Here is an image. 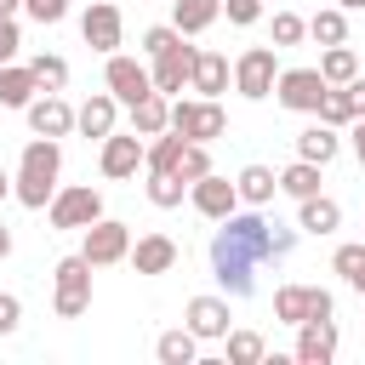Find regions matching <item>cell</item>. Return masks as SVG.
<instances>
[{"instance_id":"28","label":"cell","mask_w":365,"mask_h":365,"mask_svg":"<svg viewBox=\"0 0 365 365\" xmlns=\"http://www.w3.org/2000/svg\"><path fill=\"white\" fill-rule=\"evenodd\" d=\"M319 74H325V86H348V80L359 74L354 46H348V40H342V46H325V51H319Z\"/></svg>"},{"instance_id":"25","label":"cell","mask_w":365,"mask_h":365,"mask_svg":"<svg viewBox=\"0 0 365 365\" xmlns=\"http://www.w3.org/2000/svg\"><path fill=\"white\" fill-rule=\"evenodd\" d=\"M34 97H40V86H34L29 63H0V108H29Z\"/></svg>"},{"instance_id":"46","label":"cell","mask_w":365,"mask_h":365,"mask_svg":"<svg viewBox=\"0 0 365 365\" xmlns=\"http://www.w3.org/2000/svg\"><path fill=\"white\" fill-rule=\"evenodd\" d=\"M6 257H11V228L0 222V262H6Z\"/></svg>"},{"instance_id":"49","label":"cell","mask_w":365,"mask_h":365,"mask_svg":"<svg viewBox=\"0 0 365 365\" xmlns=\"http://www.w3.org/2000/svg\"><path fill=\"white\" fill-rule=\"evenodd\" d=\"M348 285H354V291H359V297H365V262H359V274H354V279H348Z\"/></svg>"},{"instance_id":"27","label":"cell","mask_w":365,"mask_h":365,"mask_svg":"<svg viewBox=\"0 0 365 365\" xmlns=\"http://www.w3.org/2000/svg\"><path fill=\"white\" fill-rule=\"evenodd\" d=\"M154 359H160V365H194V359H200V336H194L188 325H182V331H160Z\"/></svg>"},{"instance_id":"3","label":"cell","mask_w":365,"mask_h":365,"mask_svg":"<svg viewBox=\"0 0 365 365\" xmlns=\"http://www.w3.org/2000/svg\"><path fill=\"white\" fill-rule=\"evenodd\" d=\"M51 308H57V319H80L91 308V262L80 251L57 257V268H51Z\"/></svg>"},{"instance_id":"10","label":"cell","mask_w":365,"mask_h":365,"mask_svg":"<svg viewBox=\"0 0 365 365\" xmlns=\"http://www.w3.org/2000/svg\"><path fill=\"white\" fill-rule=\"evenodd\" d=\"M125 251H131V228H125L120 217H97V222L86 228L80 257H86L91 268H114V262H125Z\"/></svg>"},{"instance_id":"39","label":"cell","mask_w":365,"mask_h":365,"mask_svg":"<svg viewBox=\"0 0 365 365\" xmlns=\"http://www.w3.org/2000/svg\"><path fill=\"white\" fill-rule=\"evenodd\" d=\"M222 11H228L234 29H251V23L262 17V0H222Z\"/></svg>"},{"instance_id":"37","label":"cell","mask_w":365,"mask_h":365,"mask_svg":"<svg viewBox=\"0 0 365 365\" xmlns=\"http://www.w3.org/2000/svg\"><path fill=\"white\" fill-rule=\"evenodd\" d=\"M359 262H365V240H354V245H336V257H331V274L354 279V274H359Z\"/></svg>"},{"instance_id":"30","label":"cell","mask_w":365,"mask_h":365,"mask_svg":"<svg viewBox=\"0 0 365 365\" xmlns=\"http://www.w3.org/2000/svg\"><path fill=\"white\" fill-rule=\"evenodd\" d=\"M222 348H228V365H262V359H268V342H262L257 331H234V325H228Z\"/></svg>"},{"instance_id":"47","label":"cell","mask_w":365,"mask_h":365,"mask_svg":"<svg viewBox=\"0 0 365 365\" xmlns=\"http://www.w3.org/2000/svg\"><path fill=\"white\" fill-rule=\"evenodd\" d=\"M23 11V0H0V17H17Z\"/></svg>"},{"instance_id":"45","label":"cell","mask_w":365,"mask_h":365,"mask_svg":"<svg viewBox=\"0 0 365 365\" xmlns=\"http://www.w3.org/2000/svg\"><path fill=\"white\" fill-rule=\"evenodd\" d=\"M354 160L365 165V120H354Z\"/></svg>"},{"instance_id":"38","label":"cell","mask_w":365,"mask_h":365,"mask_svg":"<svg viewBox=\"0 0 365 365\" xmlns=\"http://www.w3.org/2000/svg\"><path fill=\"white\" fill-rule=\"evenodd\" d=\"M177 40H182V34H177L171 23H154V29H143V57H160V51L177 46Z\"/></svg>"},{"instance_id":"13","label":"cell","mask_w":365,"mask_h":365,"mask_svg":"<svg viewBox=\"0 0 365 365\" xmlns=\"http://www.w3.org/2000/svg\"><path fill=\"white\" fill-rule=\"evenodd\" d=\"M194 57H200V46H188V34H182L177 46H165L160 57H148V63H154V68H148V74H154V91H160V97H177V91L188 86V74H194Z\"/></svg>"},{"instance_id":"36","label":"cell","mask_w":365,"mask_h":365,"mask_svg":"<svg viewBox=\"0 0 365 365\" xmlns=\"http://www.w3.org/2000/svg\"><path fill=\"white\" fill-rule=\"evenodd\" d=\"M302 34H308V23H302L297 11H274V40H268V46H279V51H285V46H297Z\"/></svg>"},{"instance_id":"22","label":"cell","mask_w":365,"mask_h":365,"mask_svg":"<svg viewBox=\"0 0 365 365\" xmlns=\"http://www.w3.org/2000/svg\"><path fill=\"white\" fill-rule=\"evenodd\" d=\"M217 17H222V0H171V29L188 34V40L205 34Z\"/></svg>"},{"instance_id":"26","label":"cell","mask_w":365,"mask_h":365,"mask_svg":"<svg viewBox=\"0 0 365 365\" xmlns=\"http://www.w3.org/2000/svg\"><path fill=\"white\" fill-rule=\"evenodd\" d=\"M234 188H240V205H268L274 194H279V171H268V165H245L240 177H234Z\"/></svg>"},{"instance_id":"17","label":"cell","mask_w":365,"mask_h":365,"mask_svg":"<svg viewBox=\"0 0 365 365\" xmlns=\"http://www.w3.org/2000/svg\"><path fill=\"white\" fill-rule=\"evenodd\" d=\"M336 342H342V336H336V319H302L291 359H297V365H331V359H336Z\"/></svg>"},{"instance_id":"11","label":"cell","mask_w":365,"mask_h":365,"mask_svg":"<svg viewBox=\"0 0 365 365\" xmlns=\"http://www.w3.org/2000/svg\"><path fill=\"white\" fill-rule=\"evenodd\" d=\"M274 97H279V108H291V114H314L319 97H325V74H319V68H279V74H274Z\"/></svg>"},{"instance_id":"16","label":"cell","mask_w":365,"mask_h":365,"mask_svg":"<svg viewBox=\"0 0 365 365\" xmlns=\"http://www.w3.org/2000/svg\"><path fill=\"white\" fill-rule=\"evenodd\" d=\"M23 114H29V131H34V137H68V131H74V108H68L63 91H40Z\"/></svg>"},{"instance_id":"15","label":"cell","mask_w":365,"mask_h":365,"mask_svg":"<svg viewBox=\"0 0 365 365\" xmlns=\"http://www.w3.org/2000/svg\"><path fill=\"white\" fill-rule=\"evenodd\" d=\"M182 325H188L200 342H222V336H228V297H222V291L188 297V308H182Z\"/></svg>"},{"instance_id":"41","label":"cell","mask_w":365,"mask_h":365,"mask_svg":"<svg viewBox=\"0 0 365 365\" xmlns=\"http://www.w3.org/2000/svg\"><path fill=\"white\" fill-rule=\"evenodd\" d=\"M17 325H23V302L11 291H0V336H17Z\"/></svg>"},{"instance_id":"48","label":"cell","mask_w":365,"mask_h":365,"mask_svg":"<svg viewBox=\"0 0 365 365\" xmlns=\"http://www.w3.org/2000/svg\"><path fill=\"white\" fill-rule=\"evenodd\" d=\"M0 200H11V171L0 165Z\"/></svg>"},{"instance_id":"23","label":"cell","mask_w":365,"mask_h":365,"mask_svg":"<svg viewBox=\"0 0 365 365\" xmlns=\"http://www.w3.org/2000/svg\"><path fill=\"white\" fill-rule=\"evenodd\" d=\"M171 125V97H160V91H148V97H137L131 103V131L148 143V137H160Z\"/></svg>"},{"instance_id":"21","label":"cell","mask_w":365,"mask_h":365,"mask_svg":"<svg viewBox=\"0 0 365 365\" xmlns=\"http://www.w3.org/2000/svg\"><path fill=\"white\" fill-rule=\"evenodd\" d=\"M228 74H234V63H228L222 51H200V57H194V74H188V91L222 97V91H228Z\"/></svg>"},{"instance_id":"40","label":"cell","mask_w":365,"mask_h":365,"mask_svg":"<svg viewBox=\"0 0 365 365\" xmlns=\"http://www.w3.org/2000/svg\"><path fill=\"white\" fill-rule=\"evenodd\" d=\"M23 11H29L34 23H63V17H68V0H23Z\"/></svg>"},{"instance_id":"34","label":"cell","mask_w":365,"mask_h":365,"mask_svg":"<svg viewBox=\"0 0 365 365\" xmlns=\"http://www.w3.org/2000/svg\"><path fill=\"white\" fill-rule=\"evenodd\" d=\"M182 194H188V182H182V177H171V171H148V205L177 211V205H182Z\"/></svg>"},{"instance_id":"7","label":"cell","mask_w":365,"mask_h":365,"mask_svg":"<svg viewBox=\"0 0 365 365\" xmlns=\"http://www.w3.org/2000/svg\"><path fill=\"white\" fill-rule=\"evenodd\" d=\"M336 297L325 285H279L274 291V319L279 325H302V319H331Z\"/></svg>"},{"instance_id":"35","label":"cell","mask_w":365,"mask_h":365,"mask_svg":"<svg viewBox=\"0 0 365 365\" xmlns=\"http://www.w3.org/2000/svg\"><path fill=\"white\" fill-rule=\"evenodd\" d=\"M205 171H211V154H205V143H188V148H182V160H177V171H171V177H182V182H200V177H205Z\"/></svg>"},{"instance_id":"50","label":"cell","mask_w":365,"mask_h":365,"mask_svg":"<svg viewBox=\"0 0 365 365\" xmlns=\"http://www.w3.org/2000/svg\"><path fill=\"white\" fill-rule=\"evenodd\" d=\"M336 6H342V11H365V0H336Z\"/></svg>"},{"instance_id":"8","label":"cell","mask_w":365,"mask_h":365,"mask_svg":"<svg viewBox=\"0 0 365 365\" xmlns=\"http://www.w3.org/2000/svg\"><path fill=\"white\" fill-rule=\"evenodd\" d=\"M103 86H108V97H114L120 108H131L137 97L154 91V74H148V63H137V57H125V51H108V63H103Z\"/></svg>"},{"instance_id":"19","label":"cell","mask_w":365,"mask_h":365,"mask_svg":"<svg viewBox=\"0 0 365 365\" xmlns=\"http://www.w3.org/2000/svg\"><path fill=\"white\" fill-rule=\"evenodd\" d=\"M114 120H120V103H114L108 91H91V97L74 108V131H80V137H97V143L114 131Z\"/></svg>"},{"instance_id":"2","label":"cell","mask_w":365,"mask_h":365,"mask_svg":"<svg viewBox=\"0 0 365 365\" xmlns=\"http://www.w3.org/2000/svg\"><path fill=\"white\" fill-rule=\"evenodd\" d=\"M57 177H63V143L57 137H29L23 160H17V177H11V200L29 205V211H46L51 194H57Z\"/></svg>"},{"instance_id":"20","label":"cell","mask_w":365,"mask_h":365,"mask_svg":"<svg viewBox=\"0 0 365 365\" xmlns=\"http://www.w3.org/2000/svg\"><path fill=\"white\" fill-rule=\"evenodd\" d=\"M336 228H342V205L331 194L297 200V234H336Z\"/></svg>"},{"instance_id":"24","label":"cell","mask_w":365,"mask_h":365,"mask_svg":"<svg viewBox=\"0 0 365 365\" xmlns=\"http://www.w3.org/2000/svg\"><path fill=\"white\" fill-rule=\"evenodd\" d=\"M336 148H342V137H336V125H325V120H314L308 131H297V160L331 165V160H336Z\"/></svg>"},{"instance_id":"1","label":"cell","mask_w":365,"mask_h":365,"mask_svg":"<svg viewBox=\"0 0 365 365\" xmlns=\"http://www.w3.org/2000/svg\"><path fill=\"white\" fill-rule=\"evenodd\" d=\"M268 217L251 211H228L211 234V274L222 285V297H251L257 291V262H268Z\"/></svg>"},{"instance_id":"5","label":"cell","mask_w":365,"mask_h":365,"mask_svg":"<svg viewBox=\"0 0 365 365\" xmlns=\"http://www.w3.org/2000/svg\"><path fill=\"white\" fill-rule=\"evenodd\" d=\"M171 131H182L188 143H217L228 131V114L217 97H177L171 103Z\"/></svg>"},{"instance_id":"32","label":"cell","mask_w":365,"mask_h":365,"mask_svg":"<svg viewBox=\"0 0 365 365\" xmlns=\"http://www.w3.org/2000/svg\"><path fill=\"white\" fill-rule=\"evenodd\" d=\"M29 74H34V86H40V91H63V86H68V63H63L57 51L29 57Z\"/></svg>"},{"instance_id":"29","label":"cell","mask_w":365,"mask_h":365,"mask_svg":"<svg viewBox=\"0 0 365 365\" xmlns=\"http://www.w3.org/2000/svg\"><path fill=\"white\" fill-rule=\"evenodd\" d=\"M319 171H325V165H314V160H291V165L279 171V194H291V200L319 194Z\"/></svg>"},{"instance_id":"43","label":"cell","mask_w":365,"mask_h":365,"mask_svg":"<svg viewBox=\"0 0 365 365\" xmlns=\"http://www.w3.org/2000/svg\"><path fill=\"white\" fill-rule=\"evenodd\" d=\"M268 251H274V262H279V257H291V251H297V228L268 222Z\"/></svg>"},{"instance_id":"42","label":"cell","mask_w":365,"mask_h":365,"mask_svg":"<svg viewBox=\"0 0 365 365\" xmlns=\"http://www.w3.org/2000/svg\"><path fill=\"white\" fill-rule=\"evenodd\" d=\"M23 51V34H17V17H0V63H17Z\"/></svg>"},{"instance_id":"44","label":"cell","mask_w":365,"mask_h":365,"mask_svg":"<svg viewBox=\"0 0 365 365\" xmlns=\"http://www.w3.org/2000/svg\"><path fill=\"white\" fill-rule=\"evenodd\" d=\"M348 103H354V120H365V74L348 80Z\"/></svg>"},{"instance_id":"14","label":"cell","mask_w":365,"mask_h":365,"mask_svg":"<svg viewBox=\"0 0 365 365\" xmlns=\"http://www.w3.org/2000/svg\"><path fill=\"white\" fill-rule=\"evenodd\" d=\"M188 205L205 217V222H222L228 211H240V188L228 182V177H217V171H205L200 182H188Z\"/></svg>"},{"instance_id":"18","label":"cell","mask_w":365,"mask_h":365,"mask_svg":"<svg viewBox=\"0 0 365 365\" xmlns=\"http://www.w3.org/2000/svg\"><path fill=\"white\" fill-rule=\"evenodd\" d=\"M177 257H182V251H177V240H171V234H143V240L125 251V262H131L137 274H171V268H177Z\"/></svg>"},{"instance_id":"6","label":"cell","mask_w":365,"mask_h":365,"mask_svg":"<svg viewBox=\"0 0 365 365\" xmlns=\"http://www.w3.org/2000/svg\"><path fill=\"white\" fill-rule=\"evenodd\" d=\"M46 217H51V228H80V234H86V228L103 217V194H97L91 182H68V188L51 194Z\"/></svg>"},{"instance_id":"9","label":"cell","mask_w":365,"mask_h":365,"mask_svg":"<svg viewBox=\"0 0 365 365\" xmlns=\"http://www.w3.org/2000/svg\"><path fill=\"white\" fill-rule=\"evenodd\" d=\"M143 154H148V143H143L137 131H108V137L97 143V171H103L108 182H125V177L143 171Z\"/></svg>"},{"instance_id":"31","label":"cell","mask_w":365,"mask_h":365,"mask_svg":"<svg viewBox=\"0 0 365 365\" xmlns=\"http://www.w3.org/2000/svg\"><path fill=\"white\" fill-rule=\"evenodd\" d=\"M308 34H314L319 46H342V40H348V11H342V6L314 11V17H308Z\"/></svg>"},{"instance_id":"33","label":"cell","mask_w":365,"mask_h":365,"mask_svg":"<svg viewBox=\"0 0 365 365\" xmlns=\"http://www.w3.org/2000/svg\"><path fill=\"white\" fill-rule=\"evenodd\" d=\"M314 120H325V125H354V103H348V86H325V97H319V108H314Z\"/></svg>"},{"instance_id":"12","label":"cell","mask_w":365,"mask_h":365,"mask_svg":"<svg viewBox=\"0 0 365 365\" xmlns=\"http://www.w3.org/2000/svg\"><path fill=\"white\" fill-rule=\"evenodd\" d=\"M120 34H125V17H120V6L114 0H91L86 6V17H80V40L91 46V51H120Z\"/></svg>"},{"instance_id":"4","label":"cell","mask_w":365,"mask_h":365,"mask_svg":"<svg viewBox=\"0 0 365 365\" xmlns=\"http://www.w3.org/2000/svg\"><path fill=\"white\" fill-rule=\"evenodd\" d=\"M274 74H279V46H245L240 57H234V91L245 97V103H262V97H274Z\"/></svg>"}]
</instances>
